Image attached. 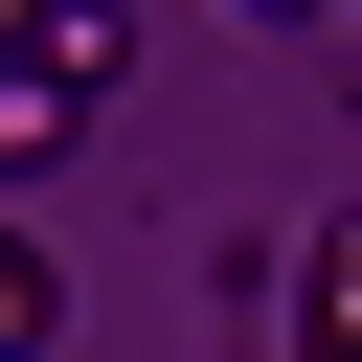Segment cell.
Masks as SVG:
<instances>
[{
  "instance_id": "6da1fadb",
  "label": "cell",
  "mask_w": 362,
  "mask_h": 362,
  "mask_svg": "<svg viewBox=\"0 0 362 362\" xmlns=\"http://www.w3.org/2000/svg\"><path fill=\"white\" fill-rule=\"evenodd\" d=\"M23 68H45V90H113V68H136V0H23Z\"/></svg>"
},
{
  "instance_id": "7a4b0ae2",
  "label": "cell",
  "mask_w": 362,
  "mask_h": 362,
  "mask_svg": "<svg viewBox=\"0 0 362 362\" xmlns=\"http://www.w3.org/2000/svg\"><path fill=\"white\" fill-rule=\"evenodd\" d=\"M294 339H317V362H362V204L294 249Z\"/></svg>"
},
{
  "instance_id": "3957f363",
  "label": "cell",
  "mask_w": 362,
  "mask_h": 362,
  "mask_svg": "<svg viewBox=\"0 0 362 362\" xmlns=\"http://www.w3.org/2000/svg\"><path fill=\"white\" fill-rule=\"evenodd\" d=\"M68 113H90V90H45V68H0V181H23V158H68Z\"/></svg>"
},
{
  "instance_id": "277c9868",
  "label": "cell",
  "mask_w": 362,
  "mask_h": 362,
  "mask_svg": "<svg viewBox=\"0 0 362 362\" xmlns=\"http://www.w3.org/2000/svg\"><path fill=\"white\" fill-rule=\"evenodd\" d=\"M45 317H68V272H45V249H23V226H0V362H23V339H45Z\"/></svg>"
},
{
  "instance_id": "5b68a950",
  "label": "cell",
  "mask_w": 362,
  "mask_h": 362,
  "mask_svg": "<svg viewBox=\"0 0 362 362\" xmlns=\"http://www.w3.org/2000/svg\"><path fill=\"white\" fill-rule=\"evenodd\" d=\"M272 23H339V0H272Z\"/></svg>"
},
{
  "instance_id": "8992f818",
  "label": "cell",
  "mask_w": 362,
  "mask_h": 362,
  "mask_svg": "<svg viewBox=\"0 0 362 362\" xmlns=\"http://www.w3.org/2000/svg\"><path fill=\"white\" fill-rule=\"evenodd\" d=\"M294 362H317V339H294Z\"/></svg>"
}]
</instances>
